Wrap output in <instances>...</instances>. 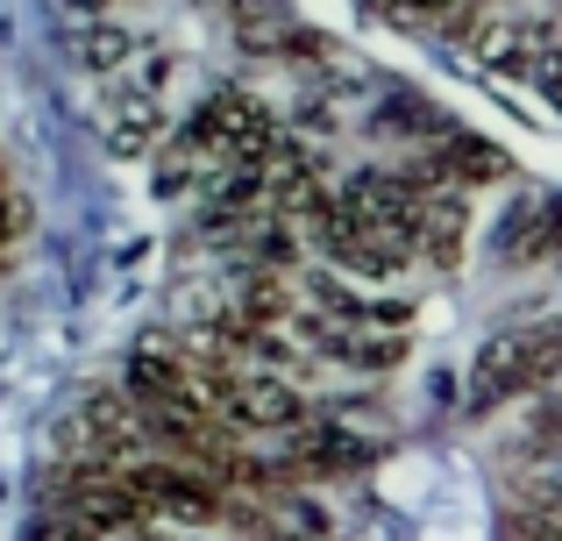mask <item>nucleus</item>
I'll return each instance as SVG.
<instances>
[{
	"label": "nucleus",
	"mask_w": 562,
	"mask_h": 541,
	"mask_svg": "<svg viewBox=\"0 0 562 541\" xmlns=\"http://www.w3.org/2000/svg\"><path fill=\"white\" fill-rule=\"evenodd\" d=\"M562 363V328H513V335H492L470 371V406H498V399H520V392L549 385Z\"/></svg>",
	"instance_id": "1"
},
{
	"label": "nucleus",
	"mask_w": 562,
	"mask_h": 541,
	"mask_svg": "<svg viewBox=\"0 0 562 541\" xmlns=\"http://www.w3.org/2000/svg\"><path fill=\"white\" fill-rule=\"evenodd\" d=\"M192 136H206L228 165H271V150L285 136H278V122H271V108H263L257 93H243V86H221V93H206L200 100V114H192Z\"/></svg>",
	"instance_id": "2"
},
{
	"label": "nucleus",
	"mask_w": 562,
	"mask_h": 541,
	"mask_svg": "<svg viewBox=\"0 0 562 541\" xmlns=\"http://www.w3.org/2000/svg\"><path fill=\"white\" fill-rule=\"evenodd\" d=\"M206 392H214L221 420L228 428H249V435H278V428H306V399L292 392L285 371H221L206 377Z\"/></svg>",
	"instance_id": "3"
},
{
	"label": "nucleus",
	"mask_w": 562,
	"mask_h": 541,
	"mask_svg": "<svg viewBox=\"0 0 562 541\" xmlns=\"http://www.w3.org/2000/svg\"><path fill=\"white\" fill-rule=\"evenodd\" d=\"M128 492L143 499V514H150V528L157 520H171V528H186V534H206L228 506H221V492L206 485V477H192L179 471V463H128Z\"/></svg>",
	"instance_id": "4"
},
{
	"label": "nucleus",
	"mask_w": 562,
	"mask_h": 541,
	"mask_svg": "<svg viewBox=\"0 0 562 541\" xmlns=\"http://www.w3.org/2000/svg\"><path fill=\"white\" fill-rule=\"evenodd\" d=\"M378 449L363 442V435H349L342 420H306V428H292V449H285V463L278 471L285 477H349V471H363Z\"/></svg>",
	"instance_id": "5"
},
{
	"label": "nucleus",
	"mask_w": 562,
	"mask_h": 541,
	"mask_svg": "<svg viewBox=\"0 0 562 541\" xmlns=\"http://www.w3.org/2000/svg\"><path fill=\"white\" fill-rule=\"evenodd\" d=\"M221 171H228V157L206 136L179 128V136H165V150H157V193H214Z\"/></svg>",
	"instance_id": "6"
},
{
	"label": "nucleus",
	"mask_w": 562,
	"mask_h": 541,
	"mask_svg": "<svg viewBox=\"0 0 562 541\" xmlns=\"http://www.w3.org/2000/svg\"><path fill=\"white\" fill-rule=\"evenodd\" d=\"M470 50L484 57V65H498V71H541V57L555 50L541 29H527V22H477L470 29Z\"/></svg>",
	"instance_id": "7"
},
{
	"label": "nucleus",
	"mask_w": 562,
	"mask_h": 541,
	"mask_svg": "<svg viewBox=\"0 0 562 541\" xmlns=\"http://www.w3.org/2000/svg\"><path fill=\"white\" fill-rule=\"evenodd\" d=\"M463 228H470V214H463V200H427V222H420V264H435V271H449L456 257H463Z\"/></svg>",
	"instance_id": "8"
},
{
	"label": "nucleus",
	"mask_w": 562,
	"mask_h": 541,
	"mask_svg": "<svg viewBox=\"0 0 562 541\" xmlns=\"http://www.w3.org/2000/svg\"><path fill=\"white\" fill-rule=\"evenodd\" d=\"M435 179L441 185H492V179H506V150L463 136V143H449V150L435 157Z\"/></svg>",
	"instance_id": "9"
},
{
	"label": "nucleus",
	"mask_w": 562,
	"mask_h": 541,
	"mask_svg": "<svg viewBox=\"0 0 562 541\" xmlns=\"http://www.w3.org/2000/svg\"><path fill=\"white\" fill-rule=\"evenodd\" d=\"M79 50H86V65H93V71H114V79L136 65V36H128V29H86Z\"/></svg>",
	"instance_id": "10"
},
{
	"label": "nucleus",
	"mask_w": 562,
	"mask_h": 541,
	"mask_svg": "<svg viewBox=\"0 0 562 541\" xmlns=\"http://www.w3.org/2000/svg\"><path fill=\"white\" fill-rule=\"evenodd\" d=\"M392 14H449V8H463V0H384Z\"/></svg>",
	"instance_id": "11"
},
{
	"label": "nucleus",
	"mask_w": 562,
	"mask_h": 541,
	"mask_svg": "<svg viewBox=\"0 0 562 541\" xmlns=\"http://www.w3.org/2000/svg\"><path fill=\"white\" fill-rule=\"evenodd\" d=\"M527 541H562V520L555 528H527Z\"/></svg>",
	"instance_id": "12"
},
{
	"label": "nucleus",
	"mask_w": 562,
	"mask_h": 541,
	"mask_svg": "<svg viewBox=\"0 0 562 541\" xmlns=\"http://www.w3.org/2000/svg\"><path fill=\"white\" fill-rule=\"evenodd\" d=\"M300 541H306V534H300Z\"/></svg>",
	"instance_id": "13"
}]
</instances>
